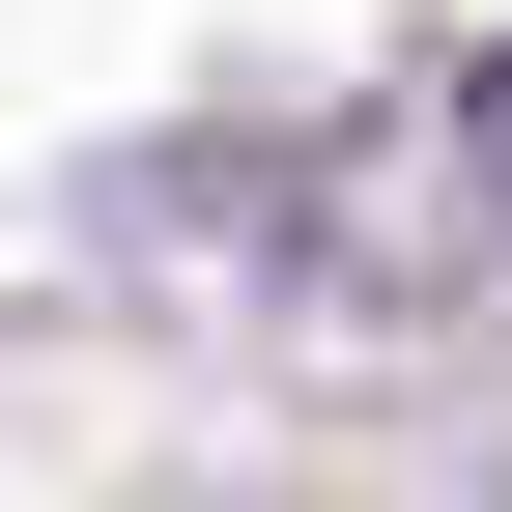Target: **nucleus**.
Returning a JSON list of instances; mask_svg holds the SVG:
<instances>
[{
  "instance_id": "1",
  "label": "nucleus",
  "mask_w": 512,
  "mask_h": 512,
  "mask_svg": "<svg viewBox=\"0 0 512 512\" xmlns=\"http://www.w3.org/2000/svg\"><path fill=\"white\" fill-rule=\"evenodd\" d=\"M484 171H512V57H484Z\"/></svg>"
}]
</instances>
